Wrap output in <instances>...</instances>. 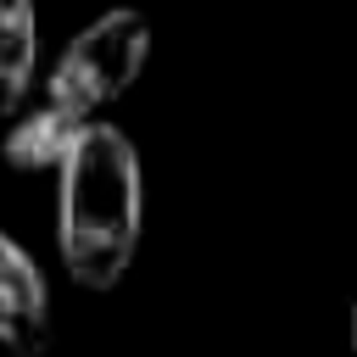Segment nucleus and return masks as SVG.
I'll use <instances>...</instances> for the list:
<instances>
[{
  "mask_svg": "<svg viewBox=\"0 0 357 357\" xmlns=\"http://www.w3.org/2000/svg\"><path fill=\"white\" fill-rule=\"evenodd\" d=\"M145 61H151V22H145V11L112 6V11H100L95 22H84L67 39V50L56 56V67L45 78V95L73 106L78 117H100L117 95L134 89Z\"/></svg>",
  "mask_w": 357,
  "mask_h": 357,
  "instance_id": "f03ea898",
  "label": "nucleus"
},
{
  "mask_svg": "<svg viewBox=\"0 0 357 357\" xmlns=\"http://www.w3.org/2000/svg\"><path fill=\"white\" fill-rule=\"evenodd\" d=\"M95 117H78L73 106H61V100H33V106H22V112H11L6 117V134H0V156L11 162V167H22V173H56L61 167V156L73 151V139L89 128Z\"/></svg>",
  "mask_w": 357,
  "mask_h": 357,
  "instance_id": "20e7f679",
  "label": "nucleus"
},
{
  "mask_svg": "<svg viewBox=\"0 0 357 357\" xmlns=\"http://www.w3.org/2000/svg\"><path fill=\"white\" fill-rule=\"evenodd\" d=\"M0 346L17 357H39L50 346V290L33 257L0 234Z\"/></svg>",
  "mask_w": 357,
  "mask_h": 357,
  "instance_id": "7ed1b4c3",
  "label": "nucleus"
},
{
  "mask_svg": "<svg viewBox=\"0 0 357 357\" xmlns=\"http://www.w3.org/2000/svg\"><path fill=\"white\" fill-rule=\"evenodd\" d=\"M139 151L123 128L89 123L56 167V245L84 290H112L139 245Z\"/></svg>",
  "mask_w": 357,
  "mask_h": 357,
  "instance_id": "f257e3e1",
  "label": "nucleus"
},
{
  "mask_svg": "<svg viewBox=\"0 0 357 357\" xmlns=\"http://www.w3.org/2000/svg\"><path fill=\"white\" fill-rule=\"evenodd\" d=\"M351 346H357V312H351Z\"/></svg>",
  "mask_w": 357,
  "mask_h": 357,
  "instance_id": "423d86ee",
  "label": "nucleus"
},
{
  "mask_svg": "<svg viewBox=\"0 0 357 357\" xmlns=\"http://www.w3.org/2000/svg\"><path fill=\"white\" fill-rule=\"evenodd\" d=\"M39 61V11L33 0H0V123L22 112Z\"/></svg>",
  "mask_w": 357,
  "mask_h": 357,
  "instance_id": "39448f33",
  "label": "nucleus"
}]
</instances>
